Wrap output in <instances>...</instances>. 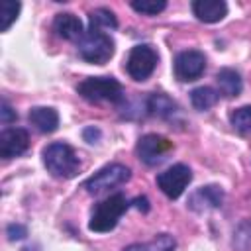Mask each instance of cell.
<instances>
[{"instance_id": "obj_1", "label": "cell", "mask_w": 251, "mask_h": 251, "mask_svg": "<svg viewBox=\"0 0 251 251\" xmlns=\"http://www.w3.org/2000/svg\"><path fill=\"white\" fill-rule=\"evenodd\" d=\"M43 165L57 178H71L80 167L75 149L63 141H55L43 149Z\"/></svg>"}, {"instance_id": "obj_2", "label": "cell", "mask_w": 251, "mask_h": 251, "mask_svg": "<svg viewBox=\"0 0 251 251\" xmlns=\"http://www.w3.org/2000/svg\"><path fill=\"white\" fill-rule=\"evenodd\" d=\"M76 49L84 61L94 65H104L114 55V39L102 29L88 27L82 33V37L76 41Z\"/></svg>"}, {"instance_id": "obj_3", "label": "cell", "mask_w": 251, "mask_h": 251, "mask_svg": "<svg viewBox=\"0 0 251 251\" xmlns=\"http://www.w3.org/2000/svg\"><path fill=\"white\" fill-rule=\"evenodd\" d=\"M127 206H129V202L122 192H116V194L108 196L106 200H102L100 204H96V208L90 216V222H88L90 231H96V233L112 231L116 227L118 220L122 218V214L127 210Z\"/></svg>"}, {"instance_id": "obj_4", "label": "cell", "mask_w": 251, "mask_h": 251, "mask_svg": "<svg viewBox=\"0 0 251 251\" xmlns=\"http://www.w3.org/2000/svg\"><path fill=\"white\" fill-rule=\"evenodd\" d=\"M76 92L88 102L120 104L124 100V88L112 76H88L76 86Z\"/></svg>"}, {"instance_id": "obj_5", "label": "cell", "mask_w": 251, "mask_h": 251, "mask_svg": "<svg viewBox=\"0 0 251 251\" xmlns=\"http://www.w3.org/2000/svg\"><path fill=\"white\" fill-rule=\"evenodd\" d=\"M157 61H159V55L151 45H135L129 51V57L126 63L127 75L133 80H145L153 75Z\"/></svg>"}, {"instance_id": "obj_6", "label": "cell", "mask_w": 251, "mask_h": 251, "mask_svg": "<svg viewBox=\"0 0 251 251\" xmlns=\"http://www.w3.org/2000/svg\"><path fill=\"white\" fill-rule=\"evenodd\" d=\"M129 178V169L126 165H120V163H112V165H106L102 167L98 173H94L90 178L84 180V188L90 192V194H98V192H104L108 188H114V186H120L124 184L126 180Z\"/></svg>"}, {"instance_id": "obj_7", "label": "cell", "mask_w": 251, "mask_h": 251, "mask_svg": "<svg viewBox=\"0 0 251 251\" xmlns=\"http://www.w3.org/2000/svg\"><path fill=\"white\" fill-rule=\"evenodd\" d=\"M190 180H192V171L186 165L176 163V165L169 167L167 171L159 173L157 186L163 190L165 196H169L171 200H176L186 190V186L190 184Z\"/></svg>"}, {"instance_id": "obj_8", "label": "cell", "mask_w": 251, "mask_h": 251, "mask_svg": "<svg viewBox=\"0 0 251 251\" xmlns=\"http://www.w3.org/2000/svg\"><path fill=\"white\" fill-rule=\"evenodd\" d=\"M171 149H173V141H169L167 137L157 135V133H147L137 143V155L149 167L163 163Z\"/></svg>"}, {"instance_id": "obj_9", "label": "cell", "mask_w": 251, "mask_h": 251, "mask_svg": "<svg viewBox=\"0 0 251 251\" xmlns=\"http://www.w3.org/2000/svg\"><path fill=\"white\" fill-rule=\"evenodd\" d=\"M206 69V57L202 51L188 49L176 55L175 59V76L180 82H190L196 80Z\"/></svg>"}, {"instance_id": "obj_10", "label": "cell", "mask_w": 251, "mask_h": 251, "mask_svg": "<svg viewBox=\"0 0 251 251\" xmlns=\"http://www.w3.org/2000/svg\"><path fill=\"white\" fill-rule=\"evenodd\" d=\"M29 147V135L22 127H8L0 133V155L4 159L18 157Z\"/></svg>"}, {"instance_id": "obj_11", "label": "cell", "mask_w": 251, "mask_h": 251, "mask_svg": "<svg viewBox=\"0 0 251 251\" xmlns=\"http://www.w3.org/2000/svg\"><path fill=\"white\" fill-rule=\"evenodd\" d=\"M224 202V190L216 184H208V186H200L196 192L190 194L188 198V206L196 212H204L210 208H218Z\"/></svg>"}, {"instance_id": "obj_12", "label": "cell", "mask_w": 251, "mask_h": 251, "mask_svg": "<svg viewBox=\"0 0 251 251\" xmlns=\"http://www.w3.org/2000/svg\"><path fill=\"white\" fill-rule=\"evenodd\" d=\"M194 16L204 24H216L226 18L227 4L224 0H194L192 2Z\"/></svg>"}, {"instance_id": "obj_13", "label": "cell", "mask_w": 251, "mask_h": 251, "mask_svg": "<svg viewBox=\"0 0 251 251\" xmlns=\"http://www.w3.org/2000/svg\"><path fill=\"white\" fill-rule=\"evenodd\" d=\"M53 31L63 37V39H69V41H78L84 33V27H82V22L71 14V12H63V14H57L55 20H53Z\"/></svg>"}, {"instance_id": "obj_14", "label": "cell", "mask_w": 251, "mask_h": 251, "mask_svg": "<svg viewBox=\"0 0 251 251\" xmlns=\"http://www.w3.org/2000/svg\"><path fill=\"white\" fill-rule=\"evenodd\" d=\"M27 118H29V124L41 133H53L59 127V114L55 108H49V106L31 108Z\"/></svg>"}, {"instance_id": "obj_15", "label": "cell", "mask_w": 251, "mask_h": 251, "mask_svg": "<svg viewBox=\"0 0 251 251\" xmlns=\"http://www.w3.org/2000/svg\"><path fill=\"white\" fill-rule=\"evenodd\" d=\"M216 82H218L220 92L224 96H227V98L237 96L241 92V88H243L241 75L235 69H220L218 75H216Z\"/></svg>"}, {"instance_id": "obj_16", "label": "cell", "mask_w": 251, "mask_h": 251, "mask_svg": "<svg viewBox=\"0 0 251 251\" xmlns=\"http://www.w3.org/2000/svg\"><path fill=\"white\" fill-rule=\"evenodd\" d=\"M176 241L173 235L169 233H159L157 237H153L151 241L145 243H131L127 245L124 251H175Z\"/></svg>"}, {"instance_id": "obj_17", "label": "cell", "mask_w": 251, "mask_h": 251, "mask_svg": "<svg viewBox=\"0 0 251 251\" xmlns=\"http://www.w3.org/2000/svg\"><path fill=\"white\" fill-rule=\"evenodd\" d=\"M147 110L149 114L153 116H159V118H171L175 112H176V104L163 92H155L149 96L147 100Z\"/></svg>"}, {"instance_id": "obj_18", "label": "cell", "mask_w": 251, "mask_h": 251, "mask_svg": "<svg viewBox=\"0 0 251 251\" xmlns=\"http://www.w3.org/2000/svg\"><path fill=\"white\" fill-rule=\"evenodd\" d=\"M190 102L196 110L204 112V110H210L216 102H218V92L210 86H198L190 92Z\"/></svg>"}, {"instance_id": "obj_19", "label": "cell", "mask_w": 251, "mask_h": 251, "mask_svg": "<svg viewBox=\"0 0 251 251\" xmlns=\"http://www.w3.org/2000/svg\"><path fill=\"white\" fill-rule=\"evenodd\" d=\"M88 20H90V27H96V29H116L118 27V20H116L114 12L108 8L92 10L88 14Z\"/></svg>"}, {"instance_id": "obj_20", "label": "cell", "mask_w": 251, "mask_h": 251, "mask_svg": "<svg viewBox=\"0 0 251 251\" xmlns=\"http://www.w3.org/2000/svg\"><path fill=\"white\" fill-rule=\"evenodd\" d=\"M20 10H22L20 2H14V0H2L0 2V31H8L10 29V25L18 18Z\"/></svg>"}, {"instance_id": "obj_21", "label": "cell", "mask_w": 251, "mask_h": 251, "mask_svg": "<svg viewBox=\"0 0 251 251\" xmlns=\"http://www.w3.org/2000/svg\"><path fill=\"white\" fill-rule=\"evenodd\" d=\"M229 122L239 133H249L251 131V106H241L233 110L229 116Z\"/></svg>"}, {"instance_id": "obj_22", "label": "cell", "mask_w": 251, "mask_h": 251, "mask_svg": "<svg viewBox=\"0 0 251 251\" xmlns=\"http://www.w3.org/2000/svg\"><path fill=\"white\" fill-rule=\"evenodd\" d=\"M131 8L145 16H157L159 12H163L167 8V2L165 0H133Z\"/></svg>"}, {"instance_id": "obj_23", "label": "cell", "mask_w": 251, "mask_h": 251, "mask_svg": "<svg viewBox=\"0 0 251 251\" xmlns=\"http://www.w3.org/2000/svg\"><path fill=\"white\" fill-rule=\"evenodd\" d=\"M0 120H2L4 126H8V124H12V122L18 120V114L12 110V106L6 100H2V106H0Z\"/></svg>"}, {"instance_id": "obj_24", "label": "cell", "mask_w": 251, "mask_h": 251, "mask_svg": "<svg viewBox=\"0 0 251 251\" xmlns=\"http://www.w3.org/2000/svg\"><path fill=\"white\" fill-rule=\"evenodd\" d=\"M6 233H8V239H10V241H18V239H24V237L27 235L25 227L20 226V224H10L8 229H6Z\"/></svg>"}, {"instance_id": "obj_25", "label": "cell", "mask_w": 251, "mask_h": 251, "mask_svg": "<svg viewBox=\"0 0 251 251\" xmlns=\"http://www.w3.org/2000/svg\"><path fill=\"white\" fill-rule=\"evenodd\" d=\"M98 137H100V129H96V127H86L84 129V139L88 143H96Z\"/></svg>"}, {"instance_id": "obj_26", "label": "cell", "mask_w": 251, "mask_h": 251, "mask_svg": "<svg viewBox=\"0 0 251 251\" xmlns=\"http://www.w3.org/2000/svg\"><path fill=\"white\" fill-rule=\"evenodd\" d=\"M133 204H135V208H137V210H143V212H147V210H149V200H147L145 196L135 198V200H133Z\"/></svg>"}]
</instances>
